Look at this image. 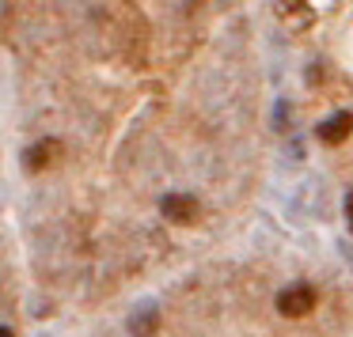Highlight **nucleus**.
Segmentation results:
<instances>
[{"instance_id": "1", "label": "nucleus", "mask_w": 353, "mask_h": 337, "mask_svg": "<svg viewBox=\"0 0 353 337\" xmlns=\"http://www.w3.org/2000/svg\"><path fill=\"white\" fill-rule=\"evenodd\" d=\"M315 288L307 281H292L289 288L277 292V311L285 314V318H304V314L315 311Z\"/></svg>"}, {"instance_id": "2", "label": "nucleus", "mask_w": 353, "mask_h": 337, "mask_svg": "<svg viewBox=\"0 0 353 337\" xmlns=\"http://www.w3.org/2000/svg\"><path fill=\"white\" fill-rule=\"evenodd\" d=\"M160 213L168 216L171 224H194L201 213L198 197H190V193H168V197L160 201Z\"/></svg>"}, {"instance_id": "3", "label": "nucleus", "mask_w": 353, "mask_h": 337, "mask_svg": "<svg viewBox=\"0 0 353 337\" xmlns=\"http://www.w3.org/2000/svg\"><path fill=\"white\" fill-rule=\"evenodd\" d=\"M57 160H61V144H57L54 137H46V140H39V144L27 148L23 167H27V171H46V167H54Z\"/></svg>"}, {"instance_id": "4", "label": "nucleus", "mask_w": 353, "mask_h": 337, "mask_svg": "<svg viewBox=\"0 0 353 337\" xmlns=\"http://www.w3.org/2000/svg\"><path fill=\"white\" fill-rule=\"evenodd\" d=\"M350 133H353V114H345V110L330 114L327 122L319 125V140H323V144H342Z\"/></svg>"}, {"instance_id": "5", "label": "nucleus", "mask_w": 353, "mask_h": 337, "mask_svg": "<svg viewBox=\"0 0 353 337\" xmlns=\"http://www.w3.org/2000/svg\"><path fill=\"white\" fill-rule=\"evenodd\" d=\"M156 322H160V314H156V307H141V311L133 314V322H130L133 337H148V334L156 329Z\"/></svg>"}, {"instance_id": "6", "label": "nucleus", "mask_w": 353, "mask_h": 337, "mask_svg": "<svg viewBox=\"0 0 353 337\" xmlns=\"http://www.w3.org/2000/svg\"><path fill=\"white\" fill-rule=\"evenodd\" d=\"M345 216H350V231H353V190L345 193Z\"/></svg>"}, {"instance_id": "7", "label": "nucleus", "mask_w": 353, "mask_h": 337, "mask_svg": "<svg viewBox=\"0 0 353 337\" xmlns=\"http://www.w3.org/2000/svg\"><path fill=\"white\" fill-rule=\"evenodd\" d=\"M0 337H16V329H12V326H4V329H0Z\"/></svg>"}]
</instances>
